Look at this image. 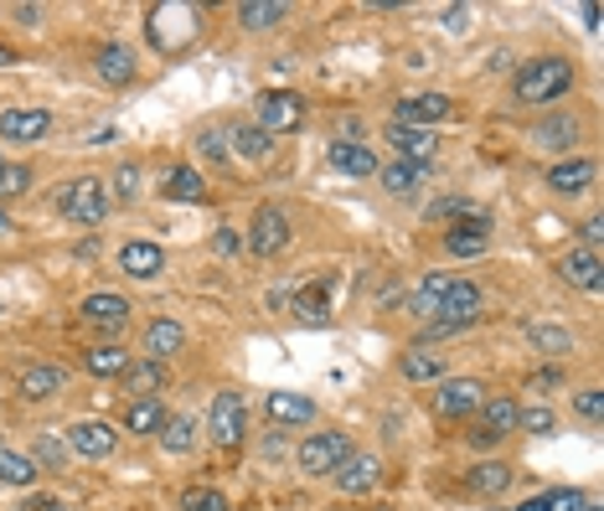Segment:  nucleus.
Wrapping results in <instances>:
<instances>
[{"label":"nucleus","mask_w":604,"mask_h":511,"mask_svg":"<svg viewBox=\"0 0 604 511\" xmlns=\"http://www.w3.org/2000/svg\"><path fill=\"white\" fill-rule=\"evenodd\" d=\"M573 78L579 73H573L569 57H527L511 78V94H517V104H553L573 88Z\"/></svg>","instance_id":"f257e3e1"},{"label":"nucleus","mask_w":604,"mask_h":511,"mask_svg":"<svg viewBox=\"0 0 604 511\" xmlns=\"http://www.w3.org/2000/svg\"><path fill=\"white\" fill-rule=\"evenodd\" d=\"M57 212H63L73 227H98L104 217H109V187H104L98 177L67 181L63 196H57Z\"/></svg>","instance_id":"f03ea898"},{"label":"nucleus","mask_w":604,"mask_h":511,"mask_svg":"<svg viewBox=\"0 0 604 511\" xmlns=\"http://www.w3.org/2000/svg\"><path fill=\"white\" fill-rule=\"evenodd\" d=\"M347 455H357L351 449V434L347 429H320L310 434L300 445V455H295V465H300V476H336L341 465H347Z\"/></svg>","instance_id":"7ed1b4c3"},{"label":"nucleus","mask_w":604,"mask_h":511,"mask_svg":"<svg viewBox=\"0 0 604 511\" xmlns=\"http://www.w3.org/2000/svg\"><path fill=\"white\" fill-rule=\"evenodd\" d=\"M254 125L264 129V135H295V129L305 125V98L289 94V88H269V94L254 98Z\"/></svg>","instance_id":"20e7f679"},{"label":"nucleus","mask_w":604,"mask_h":511,"mask_svg":"<svg viewBox=\"0 0 604 511\" xmlns=\"http://www.w3.org/2000/svg\"><path fill=\"white\" fill-rule=\"evenodd\" d=\"M243 429H248V403H243L239 387H223V393L212 398V414H208V434H212V445L239 449Z\"/></svg>","instance_id":"39448f33"},{"label":"nucleus","mask_w":604,"mask_h":511,"mask_svg":"<svg viewBox=\"0 0 604 511\" xmlns=\"http://www.w3.org/2000/svg\"><path fill=\"white\" fill-rule=\"evenodd\" d=\"M449 109H455V98L449 94H409L393 104V125L403 129H430L439 125V119H449Z\"/></svg>","instance_id":"423d86ee"},{"label":"nucleus","mask_w":604,"mask_h":511,"mask_svg":"<svg viewBox=\"0 0 604 511\" xmlns=\"http://www.w3.org/2000/svg\"><path fill=\"white\" fill-rule=\"evenodd\" d=\"M480 305H486L480 285H470V279H449V295H445V305H439V326H449V331H465V326H476V320H480Z\"/></svg>","instance_id":"0eeeda50"},{"label":"nucleus","mask_w":604,"mask_h":511,"mask_svg":"<svg viewBox=\"0 0 604 511\" xmlns=\"http://www.w3.org/2000/svg\"><path fill=\"white\" fill-rule=\"evenodd\" d=\"M445 248L455 258H476L491 248V217L486 212H470V217H455V223L445 227Z\"/></svg>","instance_id":"6e6552de"},{"label":"nucleus","mask_w":604,"mask_h":511,"mask_svg":"<svg viewBox=\"0 0 604 511\" xmlns=\"http://www.w3.org/2000/svg\"><path fill=\"white\" fill-rule=\"evenodd\" d=\"M248 248L258 258H279L289 248V217L279 207H258L254 212V233H248Z\"/></svg>","instance_id":"1a4fd4ad"},{"label":"nucleus","mask_w":604,"mask_h":511,"mask_svg":"<svg viewBox=\"0 0 604 511\" xmlns=\"http://www.w3.org/2000/svg\"><path fill=\"white\" fill-rule=\"evenodd\" d=\"M480 403H486V383H480V377H445L434 408L445 418H465V414H476Z\"/></svg>","instance_id":"9d476101"},{"label":"nucleus","mask_w":604,"mask_h":511,"mask_svg":"<svg viewBox=\"0 0 604 511\" xmlns=\"http://www.w3.org/2000/svg\"><path fill=\"white\" fill-rule=\"evenodd\" d=\"M67 445L78 449L83 460H104V455H114L119 434H114V424H104V418H78V424L67 429Z\"/></svg>","instance_id":"9b49d317"},{"label":"nucleus","mask_w":604,"mask_h":511,"mask_svg":"<svg viewBox=\"0 0 604 511\" xmlns=\"http://www.w3.org/2000/svg\"><path fill=\"white\" fill-rule=\"evenodd\" d=\"M47 129H52L47 109H32V104H21V109H0V140L32 145V140H42Z\"/></svg>","instance_id":"f8f14e48"},{"label":"nucleus","mask_w":604,"mask_h":511,"mask_svg":"<svg viewBox=\"0 0 604 511\" xmlns=\"http://www.w3.org/2000/svg\"><path fill=\"white\" fill-rule=\"evenodd\" d=\"M326 160H331V171H341V177H378V150L362 140H336L331 150H326Z\"/></svg>","instance_id":"ddd939ff"},{"label":"nucleus","mask_w":604,"mask_h":511,"mask_svg":"<svg viewBox=\"0 0 604 511\" xmlns=\"http://www.w3.org/2000/svg\"><path fill=\"white\" fill-rule=\"evenodd\" d=\"M83 320H88V326H98V331H125L129 326V300L125 295H109V289H98V295H88V300H83Z\"/></svg>","instance_id":"4468645a"},{"label":"nucleus","mask_w":604,"mask_h":511,"mask_svg":"<svg viewBox=\"0 0 604 511\" xmlns=\"http://www.w3.org/2000/svg\"><path fill=\"white\" fill-rule=\"evenodd\" d=\"M119 269H125L129 279H156V274L166 269V254H160L150 238H129L125 248H119Z\"/></svg>","instance_id":"2eb2a0df"},{"label":"nucleus","mask_w":604,"mask_h":511,"mask_svg":"<svg viewBox=\"0 0 604 511\" xmlns=\"http://www.w3.org/2000/svg\"><path fill=\"white\" fill-rule=\"evenodd\" d=\"M63 387H67V372H63V368H47V362H36V368L21 372L17 393H21L27 403H47V398H57Z\"/></svg>","instance_id":"dca6fc26"},{"label":"nucleus","mask_w":604,"mask_h":511,"mask_svg":"<svg viewBox=\"0 0 604 511\" xmlns=\"http://www.w3.org/2000/svg\"><path fill=\"white\" fill-rule=\"evenodd\" d=\"M445 295H449V274L445 269H430L424 279H418L414 300H409V316H414V320H439V305H445Z\"/></svg>","instance_id":"f3484780"},{"label":"nucleus","mask_w":604,"mask_h":511,"mask_svg":"<svg viewBox=\"0 0 604 511\" xmlns=\"http://www.w3.org/2000/svg\"><path fill=\"white\" fill-rule=\"evenodd\" d=\"M382 476V460L378 455H347V465L336 470V491H347V496H362L372 491Z\"/></svg>","instance_id":"a211bd4d"},{"label":"nucleus","mask_w":604,"mask_h":511,"mask_svg":"<svg viewBox=\"0 0 604 511\" xmlns=\"http://www.w3.org/2000/svg\"><path fill=\"white\" fill-rule=\"evenodd\" d=\"M604 264H600V254L594 248H573V254H563V264H558V274H563V285H573V289H600V279H604Z\"/></svg>","instance_id":"6ab92c4d"},{"label":"nucleus","mask_w":604,"mask_h":511,"mask_svg":"<svg viewBox=\"0 0 604 511\" xmlns=\"http://www.w3.org/2000/svg\"><path fill=\"white\" fill-rule=\"evenodd\" d=\"M589 181H594V160H589V156L558 160L553 171H548V187H553L558 196H579V192H589Z\"/></svg>","instance_id":"aec40b11"},{"label":"nucleus","mask_w":604,"mask_h":511,"mask_svg":"<svg viewBox=\"0 0 604 511\" xmlns=\"http://www.w3.org/2000/svg\"><path fill=\"white\" fill-rule=\"evenodd\" d=\"M129 362H135V356H129L125 347H114V341H104V347H88V352H83V372H88V377H104V383H109V377H125Z\"/></svg>","instance_id":"412c9836"},{"label":"nucleus","mask_w":604,"mask_h":511,"mask_svg":"<svg viewBox=\"0 0 604 511\" xmlns=\"http://www.w3.org/2000/svg\"><path fill=\"white\" fill-rule=\"evenodd\" d=\"M264 414L274 424H316V398H305V393H269Z\"/></svg>","instance_id":"4be33fe9"},{"label":"nucleus","mask_w":604,"mask_h":511,"mask_svg":"<svg viewBox=\"0 0 604 511\" xmlns=\"http://www.w3.org/2000/svg\"><path fill=\"white\" fill-rule=\"evenodd\" d=\"M227 150H239L243 160H269L274 156V135H264L254 119H239V125L227 129Z\"/></svg>","instance_id":"5701e85b"},{"label":"nucleus","mask_w":604,"mask_h":511,"mask_svg":"<svg viewBox=\"0 0 604 511\" xmlns=\"http://www.w3.org/2000/svg\"><path fill=\"white\" fill-rule=\"evenodd\" d=\"M187 347V326H176V320H150L145 326V352H150V362H166V356H176Z\"/></svg>","instance_id":"b1692460"},{"label":"nucleus","mask_w":604,"mask_h":511,"mask_svg":"<svg viewBox=\"0 0 604 511\" xmlns=\"http://www.w3.org/2000/svg\"><path fill=\"white\" fill-rule=\"evenodd\" d=\"M119 383H125L129 398H160V387H166V368L145 356V362H129V372L119 377Z\"/></svg>","instance_id":"393cba45"},{"label":"nucleus","mask_w":604,"mask_h":511,"mask_svg":"<svg viewBox=\"0 0 604 511\" xmlns=\"http://www.w3.org/2000/svg\"><path fill=\"white\" fill-rule=\"evenodd\" d=\"M94 67H98V78L109 83V88H125V83H135V52H129V47H98Z\"/></svg>","instance_id":"a878e982"},{"label":"nucleus","mask_w":604,"mask_h":511,"mask_svg":"<svg viewBox=\"0 0 604 511\" xmlns=\"http://www.w3.org/2000/svg\"><path fill=\"white\" fill-rule=\"evenodd\" d=\"M517 414H522V403H517V398H486V403H480V424H476V429L507 439V434L517 429Z\"/></svg>","instance_id":"bb28decb"},{"label":"nucleus","mask_w":604,"mask_h":511,"mask_svg":"<svg viewBox=\"0 0 604 511\" xmlns=\"http://www.w3.org/2000/svg\"><path fill=\"white\" fill-rule=\"evenodd\" d=\"M378 177H382V187L393 196H403V192H414L418 181L430 177V160H393V166H378Z\"/></svg>","instance_id":"cd10ccee"},{"label":"nucleus","mask_w":604,"mask_h":511,"mask_svg":"<svg viewBox=\"0 0 604 511\" xmlns=\"http://www.w3.org/2000/svg\"><path fill=\"white\" fill-rule=\"evenodd\" d=\"M573 140H579V119L573 114H553V119H542L532 129V145H542V150H569Z\"/></svg>","instance_id":"c85d7f7f"},{"label":"nucleus","mask_w":604,"mask_h":511,"mask_svg":"<svg viewBox=\"0 0 604 511\" xmlns=\"http://www.w3.org/2000/svg\"><path fill=\"white\" fill-rule=\"evenodd\" d=\"M388 145L398 150V160H430L434 156V135H430V129L388 125Z\"/></svg>","instance_id":"c756f323"},{"label":"nucleus","mask_w":604,"mask_h":511,"mask_svg":"<svg viewBox=\"0 0 604 511\" xmlns=\"http://www.w3.org/2000/svg\"><path fill=\"white\" fill-rule=\"evenodd\" d=\"M285 17H289L285 0H243L239 6V21L248 26V32H269V26H279Z\"/></svg>","instance_id":"7c9ffc66"},{"label":"nucleus","mask_w":604,"mask_h":511,"mask_svg":"<svg viewBox=\"0 0 604 511\" xmlns=\"http://www.w3.org/2000/svg\"><path fill=\"white\" fill-rule=\"evenodd\" d=\"M160 424H166V403L160 398H129V408H125L129 434H160Z\"/></svg>","instance_id":"2f4dec72"},{"label":"nucleus","mask_w":604,"mask_h":511,"mask_svg":"<svg viewBox=\"0 0 604 511\" xmlns=\"http://www.w3.org/2000/svg\"><path fill=\"white\" fill-rule=\"evenodd\" d=\"M403 377L409 383H434V377H445V352H424V347H414V352H403Z\"/></svg>","instance_id":"473e14b6"},{"label":"nucleus","mask_w":604,"mask_h":511,"mask_svg":"<svg viewBox=\"0 0 604 511\" xmlns=\"http://www.w3.org/2000/svg\"><path fill=\"white\" fill-rule=\"evenodd\" d=\"M511 480H517V476H511L507 460H486V465H476V470H470V480H465V486H470L476 496H501Z\"/></svg>","instance_id":"72a5a7b5"},{"label":"nucleus","mask_w":604,"mask_h":511,"mask_svg":"<svg viewBox=\"0 0 604 511\" xmlns=\"http://www.w3.org/2000/svg\"><path fill=\"white\" fill-rule=\"evenodd\" d=\"M160 445L171 449V455L197 449V418L191 414H166V424H160Z\"/></svg>","instance_id":"f704fd0d"},{"label":"nucleus","mask_w":604,"mask_h":511,"mask_svg":"<svg viewBox=\"0 0 604 511\" xmlns=\"http://www.w3.org/2000/svg\"><path fill=\"white\" fill-rule=\"evenodd\" d=\"M166 196H171V202H202V196H208V181H202L197 166H176L171 177H166Z\"/></svg>","instance_id":"c9c22d12"},{"label":"nucleus","mask_w":604,"mask_h":511,"mask_svg":"<svg viewBox=\"0 0 604 511\" xmlns=\"http://www.w3.org/2000/svg\"><path fill=\"white\" fill-rule=\"evenodd\" d=\"M289 310L305 320V326H326L331 320V300H326V289L320 285H305L295 300H289Z\"/></svg>","instance_id":"e433bc0d"},{"label":"nucleus","mask_w":604,"mask_h":511,"mask_svg":"<svg viewBox=\"0 0 604 511\" xmlns=\"http://www.w3.org/2000/svg\"><path fill=\"white\" fill-rule=\"evenodd\" d=\"M584 507H589L584 491H573V486H558V491H542V496H532V501H522L517 511H584Z\"/></svg>","instance_id":"4c0bfd02"},{"label":"nucleus","mask_w":604,"mask_h":511,"mask_svg":"<svg viewBox=\"0 0 604 511\" xmlns=\"http://www.w3.org/2000/svg\"><path fill=\"white\" fill-rule=\"evenodd\" d=\"M36 480V460L17 455V449H0V486H32Z\"/></svg>","instance_id":"58836bf2"},{"label":"nucleus","mask_w":604,"mask_h":511,"mask_svg":"<svg viewBox=\"0 0 604 511\" xmlns=\"http://www.w3.org/2000/svg\"><path fill=\"white\" fill-rule=\"evenodd\" d=\"M527 341H532L538 352H548V356L573 352V336L563 331V326H527Z\"/></svg>","instance_id":"ea45409f"},{"label":"nucleus","mask_w":604,"mask_h":511,"mask_svg":"<svg viewBox=\"0 0 604 511\" xmlns=\"http://www.w3.org/2000/svg\"><path fill=\"white\" fill-rule=\"evenodd\" d=\"M181 511H227V496L218 486H187L181 491Z\"/></svg>","instance_id":"a19ab883"},{"label":"nucleus","mask_w":604,"mask_h":511,"mask_svg":"<svg viewBox=\"0 0 604 511\" xmlns=\"http://www.w3.org/2000/svg\"><path fill=\"white\" fill-rule=\"evenodd\" d=\"M517 429H527V434H553L558 418H553V408L532 403V408H522V414H517Z\"/></svg>","instance_id":"79ce46f5"},{"label":"nucleus","mask_w":604,"mask_h":511,"mask_svg":"<svg viewBox=\"0 0 604 511\" xmlns=\"http://www.w3.org/2000/svg\"><path fill=\"white\" fill-rule=\"evenodd\" d=\"M27 187H32V166H0V202L21 196Z\"/></svg>","instance_id":"37998d69"},{"label":"nucleus","mask_w":604,"mask_h":511,"mask_svg":"<svg viewBox=\"0 0 604 511\" xmlns=\"http://www.w3.org/2000/svg\"><path fill=\"white\" fill-rule=\"evenodd\" d=\"M197 145H202V156H208V160H227V156H233V150H227V129H218V125L202 129Z\"/></svg>","instance_id":"c03bdc74"},{"label":"nucleus","mask_w":604,"mask_h":511,"mask_svg":"<svg viewBox=\"0 0 604 511\" xmlns=\"http://www.w3.org/2000/svg\"><path fill=\"white\" fill-rule=\"evenodd\" d=\"M573 414L584 418V424H600V418H604V398H600V387H584V393L573 398Z\"/></svg>","instance_id":"a18cd8bd"},{"label":"nucleus","mask_w":604,"mask_h":511,"mask_svg":"<svg viewBox=\"0 0 604 511\" xmlns=\"http://www.w3.org/2000/svg\"><path fill=\"white\" fill-rule=\"evenodd\" d=\"M114 187H119V202H135V192H140V166H119V171H114Z\"/></svg>","instance_id":"49530a36"},{"label":"nucleus","mask_w":604,"mask_h":511,"mask_svg":"<svg viewBox=\"0 0 604 511\" xmlns=\"http://www.w3.org/2000/svg\"><path fill=\"white\" fill-rule=\"evenodd\" d=\"M212 248H218L223 258H239L243 248H248V243H243L239 233H233V227H218V233H212Z\"/></svg>","instance_id":"de8ad7c7"},{"label":"nucleus","mask_w":604,"mask_h":511,"mask_svg":"<svg viewBox=\"0 0 604 511\" xmlns=\"http://www.w3.org/2000/svg\"><path fill=\"white\" fill-rule=\"evenodd\" d=\"M21 511H67V507H63V496H27Z\"/></svg>","instance_id":"09e8293b"},{"label":"nucleus","mask_w":604,"mask_h":511,"mask_svg":"<svg viewBox=\"0 0 604 511\" xmlns=\"http://www.w3.org/2000/svg\"><path fill=\"white\" fill-rule=\"evenodd\" d=\"M579 233H584V248H594V243H600V233H604V223H600V217H589Z\"/></svg>","instance_id":"8fccbe9b"},{"label":"nucleus","mask_w":604,"mask_h":511,"mask_svg":"<svg viewBox=\"0 0 604 511\" xmlns=\"http://www.w3.org/2000/svg\"><path fill=\"white\" fill-rule=\"evenodd\" d=\"M470 445H476V449H496L501 439H496V434H486V429H470Z\"/></svg>","instance_id":"3c124183"},{"label":"nucleus","mask_w":604,"mask_h":511,"mask_svg":"<svg viewBox=\"0 0 604 511\" xmlns=\"http://www.w3.org/2000/svg\"><path fill=\"white\" fill-rule=\"evenodd\" d=\"M11 63H17V52H11V47H0V67H11Z\"/></svg>","instance_id":"603ef678"},{"label":"nucleus","mask_w":604,"mask_h":511,"mask_svg":"<svg viewBox=\"0 0 604 511\" xmlns=\"http://www.w3.org/2000/svg\"><path fill=\"white\" fill-rule=\"evenodd\" d=\"M6 233H11V217H6V212H0V238H6Z\"/></svg>","instance_id":"864d4df0"},{"label":"nucleus","mask_w":604,"mask_h":511,"mask_svg":"<svg viewBox=\"0 0 604 511\" xmlns=\"http://www.w3.org/2000/svg\"><path fill=\"white\" fill-rule=\"evenodd\" d=\"M584 511H600V507H594V501H589V507H584Z\"/></svg>","instance_id":"5fc2aeb1"},{"label":"nucleus","mask_w":604,"mask_h":511,"mask_svg":"<svg viewBox=\"0 0 604 511\" xmlns=\"http://www.w3.org/2000/svg\"><path fill=\"white\" fill-rule=\"evenodd\" d=\"M0 166H6V160H0Z\"/></svg>","instance_id":"6e6d98bb"}]
</instances>
